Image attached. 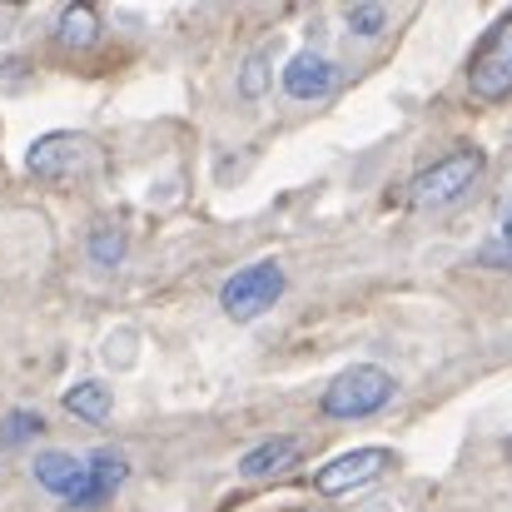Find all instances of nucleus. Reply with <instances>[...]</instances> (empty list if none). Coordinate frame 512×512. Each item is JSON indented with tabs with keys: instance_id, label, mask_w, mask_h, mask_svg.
<instances>
[{
	"instance_id": "nucleus-1",
	"label": "nucleus",
	"mask_w": 512,
	"mask_h": 512,
	"mask_svg": "<svg viewBox=\"0 0 512 512\" xmlns=\"http://www.w3.org/2000/svg\"><path fill=\"white\" fill-rule=\"evenodd\" d=\"M393 393H398V378H393L383 363H348L343 373L329 378L319 408H324V418H334V423H358V418L383 413V408L393 403Z\"/></svg>"
},
{
	"instance_id": "nucleus-2",
	"label": "nucleus",
	"mask_w": 512,
	"mask_h": 512,
	"mask_svg": "<svg viewBox=\"0 0 512 512\" xmlns=\"http://www.w3.org/2000/svg\"><path fill=\"white\" fill-rule=\"evenodd\" d=\"M289 279H284V264L279 259H259V264H244L239 274L224 279L219 289V304L234 324H254L259 314H269L279 299H284Z\"/></svg>"
},
{
	"instance_id": "nucleus-3",
	"label": "nucleus",
	"mask_w": 512,
	"mask_h": 512,
	"mask_svg": "<svg viewBox=\"0 0 512 512\" xmlns=\"http://www.w3.org/2000/svg\"><path fill=\"white\" fill-rule=\"evenodd\" d=\"M105 160V150L80 135V130H55V135H40L30 150H25V170L35 179H75V174H95Z\"/></svg>"
},
{
	"instance_id": "nucleus-4",
	"label": "nucleus",
	"mask_w": 512,
	"mask_h": 512,
	"mask_svg": "<svg viewBox=\"0 0 512 512\" xmlns=\"http://www.w3.org/2000/svg\"><path fill=\"white\" fill-rule=\"evenodd\" d=\"M468 90L478 100H508L512 95V10L498 15V25L473 50V60H468Z\"/></svg>"
},
{
	"instance_id": "nucleus-5",
	"label": "nucleus",
	"mask_w": 512,
	"mask_h": 512,
	"mask_svg": "<svg viewBox=\"0 0 512 512\" xmlns=\"http://www.w3.org/2000/svg\"><path fill=\"white\" fill-rule=\"evenodd\" d=\"M478 174H483V150L463 145V150H453V155H443V160H433L428 170L413 174V179H408V199L423 204V209L448 204V199H458Z\"/></svg>"
},
{
	"instance_id": "nucleus-6",
	"label": "nucleus",
	"mask_w": 512,
	"mask_h": 512,
	"mask_svg": "<svg viewBox=\"0 0 512 512\" xmlns=\"http://www.w3.org/2000/svg\"><path fill=\"white\" fill-rule=\"evenodd\" d=\"M388 468H393V453H388V448H353V453L329 458V463L314 473V488H319L324 498H343V493H358V488L378 483Z\"/></svg>"
},
{
	"instance_id": "nucleus-7",
	"label": "nucleus",
	"mask_w": 512,
	"mask_h": 512,
	"mask_svg": "<svg viewBox=\"0 0 512 512\" xmlns=\"http://www.w3.org/2000/svg\"><path fill=\"white\" fill-rule=\"evenodd\" d=\"M279 85H284L289 100H304V105H309V100L334 95V85H339V65H334L324 50H299V55L284 65Z\"/></svg>"
},
{
	"instance_id": "nucleus-8",
	"label": "nucleus",
	"mask_w": 512,
	"mask_h": 512,
	"mask_svg": "<svg viewBox=\"0 0 512 512\" xmlns=\"http://www.w3.org/2000/svg\"><path fill=\"white\" fill-rule=\"evenodd\" d=\"M120 483H130L125 453H120V448H95L90 463H85V483H80V493H75L70 508H105V503L120 493Z\"/></svg>"
},
{
	"instance_id": "nucleus-9",
	"label": "nucleus",
	"mask_w": 512,
	"mask_h": 512,
	"mask_svg": "<svg viewBox=\"0 0 512 512\" xmlns=\"http://www.w3.org/2000/svg\"><path fill=\"white\" fill-rule=\"evenodd\" d=\"M30 473H35V483H40L50 498H60L65 508L75 503V493H80V483H85V463H80L75 453H65V448H40L35 463H30Z\"/></svg>"
},
{
	"instance_id": "nucleus-10",
	"label": "nucleus",
	"mask_w": 512,
	"mask_h": 512,
	"mask_svg": "<svg viewBox=\"0 0 512 512\" xmlns=\"http://www.w3.org/2000/svg\"><path fill=\"white\" fill-rule=\"evenodd\" d=\"M299 463H304V443H299V438H264V443H254V448L239 458V478L259 483V478L294 473Z\"/></svg>"
},
{
	"instance_id": "nucleus-11",
	"label": "nucleus",
	"mask_w": 512,
	"mask_h": 512,
	"mask_svg": "<svg viewBox=\"0 0 512 512\" xmlns=\"http://www.w3.org/2000/svg\"><path fill=\"white\" fill-rule=\"evenodd\" d=\"M55 40H60L65 50H90V45L100 40V15H95V5L70 0V5L60 10V20H55Z\"/></svg>"
},
{
	"instance_id": "nucleus-12",
	"label": "nucleus",
	"mask_w": 512,
	"mask_h": 512,
	"mask_svg": "<svg viewBox=\"0 0 512 512\" xmlns=\"http://www.w3.org/2000/svg\"><path fill=\"white\" fill-rule=\"evenodd\" d=\"M65 413L70 418H80V423H110V413H115V398H110V388L105 383H75L70 393H65Z\"/></svg>"
},
{
	"instance_id": "nucleus-13",
	"label": "nucleus",
	"mask_w": 512,
	"mask_h": 512,
	"mask_svg": "<svg viewBox=\"0 0 512 512\" xmlns=\"http://www.w3.org/2000/svg\"><path fill=\"white\" fill-rule=\"evenodd\" d=\"M90 259H95V264H105V269H115V264L125 259V234H120L115 224L95 229V234H90Z\"/></svg>"
},
{
	"instance_id": "nucleus-14",
	"label": "nucleus",
	"mask_w": 512,
	"mask_h": 512,
	"mask_svg": "<svg viewBox=\"0 0 512 512\" xmlns=\"http://www.w3.org/2000/svg\"><path fill=\"white\" fill-rule=\"evenodd\" d=\"M264 90H269V50H254V60H244V70H239V95L259 100Z\"/></svg>"
},
{
	"instance_id": "nucleus-15",
	"label": "nucleus",
	"mask_w": 512,
	"mask_h": 512,
	"mask_svg": "<svg viewBox=\"0 0 512 512\" xmlns=\"http://www.w3.org/2000/svg\"><path fill=\"white\" fill-rule=\"evenodd\" d=\"M45 433V418L30 413V408H15L5 423H0V443H25V438H40Z\"/></svg>"
},
{
	"instance_id": "nucleus-16",
	"label": "nucleus",
	"mask_w": 512,
	"mask_h": 512,
	"mask_svg": "<svg viewBox=\"0 0 512 512\" xmlns=\"http://www.w3.org/2000/svg\"><path fill=\"white\" fill-rule=\"evenodd\" d=\"M343 25H348L353 35H378V30L388 25V5H348V10H343Z\"/></svg>"
},
{
	"instance_id": "nucleus-17",
	"label": "nucleus",
	"mask_w": 512,
	"mask_h": 512,
	"mask_svg": "<svg viewBox=\"0 0 512 512\" xmlns=\"http://www.w3.org/2000/svg\"><path fill=\"white\" fill-rule=\"evenodd\" d=\"M503 244H508V254H512V214H508V224H503Z\"/></svg>"
},
{
	"instance_id": "nucleus-18",
	"label": "nucleus",
	"mask_w": 512,
	"mask_h": 512,
	"mask_svg": "<svg viewBox=\"0 0 512 512\" xmlns=\"http://www.w3.org/2000/svg\"><path fill=\"white\" fill-rule=\"evenodd\" d=\"M488 264H512V254H508V259H488Z\"/></svg>"
}]
</instances>
